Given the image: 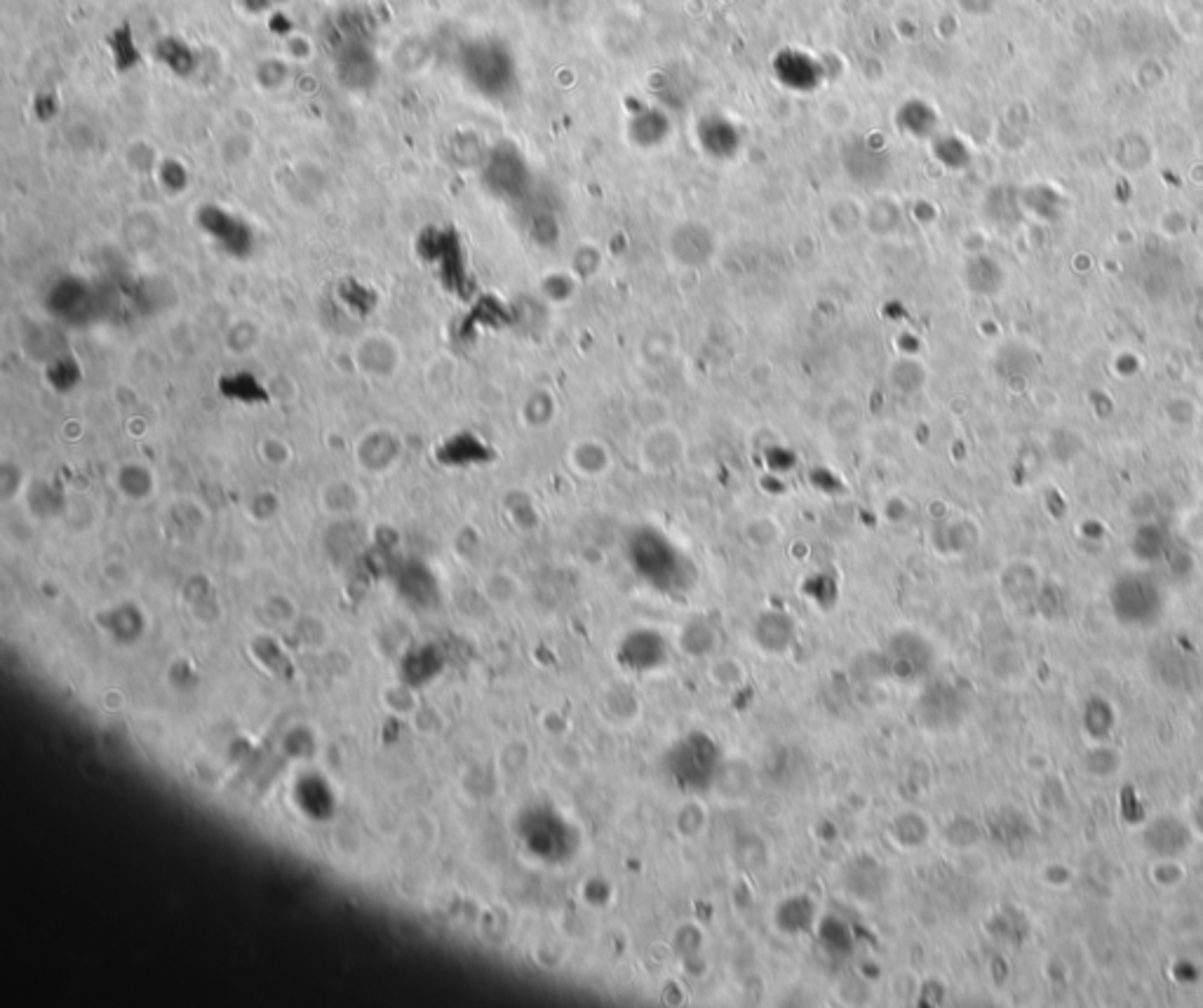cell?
Segmentation results:
<instances>
[{"instance_id":"6da1fadb","label":"cell","mask_w":1203,"mask_h":1008,"mask_svg":"<svg viewBox=\"0 0 1203 1008\" xmlns=\"http://www.w3.org/2000/svg\"><path fill=\"white\" fill-rule=\"evenodd\" d=\"M459 68L463 81L480 97L501 102L518 87V62L499 38H476L461 47Z\"/></svg>"},{"instance_id":"7a4b0ae2","label":"cell","mask_w":1203,"mask_h":1008,"mask_svg":"<svg viewBox=\"0 0 1203 1008\" xmlns=\"http://www.w3.org/2000/svg\"><path fill=\"white\" fill-rule=\"evenodd\" d=\"M482 182H485L487 191L501 201L525 197L531 186V172L525 155L512 144L494 146L482 163Z\"/></svg>"},{"instance_id":"3957f363","label":"cell","mask_w":1203,"mask_h":1008,"mask_svg":"<svg viewBox=\"0 0 1203 1008\" xmlns=\"http://www.w3.org/2000/svg\"><path fill=\"white\" fill-rule=\"evenodd\" d=\"M719 250L717 235L705 222L684 219L666 235V254L684 271H701L715 261Z\"/></svg>"},{"instance_id":"277c9868","label":"cell","mask_w":1203,"mask_h":1008,"mask_svg":"<svg viewBox=\"0 0 1203 1008\" xmlns=\"http://www.w3.org/2000/svg\"><path fill=\"white\" fill-rule=\"evenodd\" d=\"M689 454V442L682 428H677L673 421L660 423L649 430H642V440H639L637 457L642 468L654 476H663V472H673L682 466Z\"/></svg>"},{"instance_id":"5b68a950","label":"cell","mask_w":1203,"mask_h":1008,"mask_svg":"<svg viewBox=\"0 0 1203 1008\" xmlns=\"http://www.w3.org/2000/svg\"><path fill=\"white\" fill-rule=\"evenodd\" d=\"M842 170L849 180L863 189H877L891 176L893 163L886 148L874 146L867 136H851L842 144L840 151Z\"/></svg>"},{"instance_id":"8992f818","label":"cell","mask_w":1203,"mask_h":1008,"mask_svg":"<svg viewBox=\"0 0 1203 1008\" xmlns=\"http://www.w3.org/2000/svg\"><path fill=\"white\" fill-rule=\"evenodd\" d=\"M696 142L710 161L729 163L741 153L743 132L732 118L722 113H708L696 123Z\"/></svg>"},{"instance_id":"52a82bcc","label":"cell","mask_w":1203,"mask_h":1008,"mask_svg":"<svg viewBox=\"0 0 1203 1008\" xmlns=\"http://www.w3.org/2000/svg\"><path fill=\"white\" fill-rule=\"evenodd\" d=\"M332 47L337 76L343 85L353 87V90H364L377 81L379 62L370 41H343Z\"/></svg>"},{"instance_id":"ba28073f","label":"cell","mask_w":1203,"mask_h":1008,"mask_svg":"<svg viewBox=\"0 0 1203 1008\" xmlns=\"http://www.w3.org/2000/svg\"><path fill=\"white\" fill-rule=\"evenodd\" d=\"M774 74L790 90L811 92L821 85L823 68L811 55L800 52V49H783L774 59Z\"/></svg>"},{"instance_id":"9c48e42d","label":"cell","mask_w":1203,"mask_h":1008,"mask_svg":"<svg viewBox=\"0 0 1203 1008\" xmlns=\"http://www.w3.org/2000/svg\"><path fill=\"white\" fill-rule=\"evenodd\" d=\"M628 142L639 151H654V148L666 146L670 136H673V121L660 108L647 106L639 108L628 121Z\"/></svg>"},{"instance_id":"30bf717a","label":"cell","mask_w":1203,"mask_h":1008,"mask_svg":"<svg viewBox=\"0 0 1203 1008\" xmlns=\"http://www.w3.org/2000/svg\"><path fill=\"white\" fill-rule=\"evenodd\" d=\"M567 459L569 466L574 468L581 478L588 480L605 478L607 472L614 468V452H611L609 442L595 438V435H586V438L571 442Z\"/></svg>"},{"instance_id":"8fae6325","label":"cell","mask_w":1203,"mask_h":1008,"mask_svg":"<svg viewBox=\"0 0 1203 1008\" xmlns=\"http://www.w3.org/2000/svg\"><path fill=\"white\" fill-rule=\"evenodd\" d=\"M679 355V336L668 324H652L637 339V360L647 370L660 372L670 368Z\"/></svg>"},{"instance_id":"7c38bea8","label":"cell","mask_w":1203,"mask_h":1008,"mask_svg":"<svg viewBox=\"0 0 1203 1008\" xmlns=\"http://www.w3.org/2000/svg\"><path fill=\"white\" fill-rule=\"evenodd\" d=\"M825 226L837 240H851L865 231V205L853 195H837L825 207Z\"/></svg>"},{"instance_id":"4fadbf2b","label":"cell","mask_w":1203,"mask_h":1008,"mask_svg":"<svg viewBox=\"0 0 1203 1008\" xmlns=\"http://www.w3.org/2000/svg\"><path fill=\"white\" fill-rule=\"evenodd\" d=\"M962 280L964 288L973 292L975 296H994L1001 292L1006 273L1001 269V264L997 259H992L990 254H973L964 261Z\"/></svg>"},{"instance_id":"5bb4252c","label":"cell","mask_w":1203,"mask_h":1008,"mask_svg":"<svg viewBox=\"0 0 1203 1008\" xmlns=\"http://www.w3.org/2000/svg\"><path fill=\"white\" fill-rule=\"evenodd\" d=\"M825 430L835 440H853L863 430V410L861 402L851 395H840L825 407Z\"/></svg>"},{"instance_id":"9a60e30c","label":"cell","mask_w":1203,"mask_h":1008,"mask_svg":"<svg viewBox=\"0 0 1203 1008\" xmlns=\"http://www.w3.org/2000/svg\"><path fill=\"white\" fill-rule=\"evenodd\" d=\"M895 125L905 136L912 140H935L938 134V113L931 104L922 99H910L895 111Z\"/></svg>"},{"instance_id":"2e32d148","label":"cell","mask_w":1203,"mask_h":1008,"mask_svg":"<svg viewBox=\"0 0 1203 1008\" xmlns=\"http://www.w3.org/2000/svg\"><path fill=\"white\" fill-rule=\"evenodd\" d=\"M903 229V207L891 195H877L865 205V231L874 238H893Z\"/></svg>"},{"instance_id":"e0dca14e","label":"cell","mask_w":1203,"mask_h":1008,"mask_svg":"<svg viewBox=\"0 0 1203 1008\" xmlns=\"http://www.w3.org/2000/svg\"><path fill=\"white\" fill-rule=\"evenodd\" d=\"M886 381H889L891 391L899 395H916L929 383V368L920 358L901 355V358L891 362L889 372H886Z\"/></svg>"},{"instance_id":"ac0fdd59","label":"cell","mask_w":1203,"mask_h":1008,"mask_svg":"<svg viewBox=\"0 0 1203 1008\" xmlns=\"http://www.w3.org/2000/svg\"><path fill=\"white\" fill-rule=\"evenodd\" d=\"M155 59L176 76H191L198 66V55L182 38L167 36L155 43Z\"/></svg>"},{"instance_id":"d6986e66","label":"cell","mask_w":1203,"mask_h":1008,"mask_svg":"<svg viewBox=\"0 0 1203 1008\" xmlns=\"http://www.w3.org/2000/svg\"><path fill=\"white\" fill-rule=\"evenodd\" d=\"M203 224H205V231H210L216 240H221L229 250H235V247H248V229H245L242 224H238L233 219V216L224 214L221 210H210L203 212Z\"/></svg>"},{"instance_id":"ffe728a7","label":"cell","mask_w":1203,"mask_h":1008,"mask_svg":"<svg viewBox=\"0 0 1203 1008\" xmlns=\"http://www.w3.org/2000/svg\"><path fill=\"white\" fill-rule=\"evenodd\" d=\"M743 537L757 550H768L783 541V527L772 516H757L745 522Z\"/></svg>"},{"instance_id":"44dd1931","label":"cell","mask_w":1203,"mask_h":1008,"mask_svg":"<svg viewBox=\"0 0 1203 1008\" xmlns=\"http://www.w3.org/2000/svg\"><path fill=\"white\" fill-rule=\"evenodd\" d=\"M522 417L529 423V428H548L550 423L557 419L555 395L548 391L531 393L525 402V407H522Z\"/></svg>"},{"instance_id":"7402d4cb","label":"cell","mask_w":1203,"mask_h":1008,"mask_svg":"<svg viewBox=\"0 0 1203 1008\" xmlns=\"http://www.w3.org/2000/svg\"><path fill=\"white\" fill-rule=\"evenodd\" d=\"M633 417L639 423V428L649 430L660 423L670 421V404L656 395H642L633 402Z\"/></svg>"},{"instance_id":"603a6c76","label":"cell","mask_w":1203,"mask_h":1008,"mask_svg":"<svg viewBox=\"0 0 1203 1008\" xmlns=\"http://www.w3.org/2000/svg\"><path fill=\"white\" fill-rule=\"evenodd\" d=\"M933 146H935V158H938L945 167H950V170H962V167H966L971 161L969 148L964 146L962 140H956V136H935Z\"/></svg>"},{"instance_id":"cb8c5ba5","label":"cell","mask_w":1203,"mask_h":1008,"mask_svg":"<svg viewBox=\"0 0 1203 1008\" xmlns=\"http://www.w3.org/2000/svg\"><path fill=\"white\" fill-rule=\"evenodd\" d=\"M529 235L541 247H552L560 240V224L550 212H536L529 219Z\"/></svg>"},{"instance_id":"d4e9b609","label":"cell","mask_w":1203,"mask_h":1008,"mask_svg":"<svg viewBox=\"0 0 1203 1008\" xmlns=\"http://www.w3.org/2000/svg\"><path fill=\"white\" fill-rule=\"evenodd\" d=\"M599 266H602V252L590 243L581 245L578 250L574 252V256H571V273H574L578 280L593 278V275L599 271Z\"/></svg>"},{"instance_id":"484cf974","label":"cell","mask_w":1203,"mask_h":1008,"mask_svg":"<svg viewBox=\"0 0 1203 1008\" xmlns=\"http://www.w3.org/2000/svg\"><path fill=\"white\" fill-rule=\"evenodd\" d=\"M821 118H823V123L830 127V130L842 132L853 121V108L849 102H846V99H830V102L823 104Z\"/></svg>"},{"instance_id":"4316f807","label":"cell","mask_w":1203,"mask_h":1008,"mask_svg":"<svg viewBox=\"0 0 1203 1008\" xmlns=\"http://www.w3.org/2000/svg\"><path fill=\"white\" fill-rule=\"evenodd\" d=\"M576 275L574 273H550L544 280V292L550 301L565 303L574 296L576 290Z\"/></svg>"},{"instance_id":"83f0119b","label":"cell","mask_w":1203,"mask_h":1008,"mask_svg":"<svg viewBox=\"0 0 1203 1008\" xmlns=\"http://www.w3.org/2000/svg\"><path fill=\"white\" fill-rule=\"evenodd\" d=\"M111 52H113L115 64L121 68L134 66L136 62H140V52H136V47L132 43V36H130V32H127V28H121V32L113 34Z\"/></svg>"},{"instance_id":"f1b7e54d","label":"cell","mask_w":1203,"mask_h":1008,"mask_svg":"<svg viewBox=\"0 0 1203 1008\" xmlns=\"http://www.w3.org/2000/svg\"><path fill=\"white\" fill-rule=\"evenodd\" d=\"M956 5L964 15L969 17H985L997 7V0H956Z\"/></svg>"}]
</instances>
